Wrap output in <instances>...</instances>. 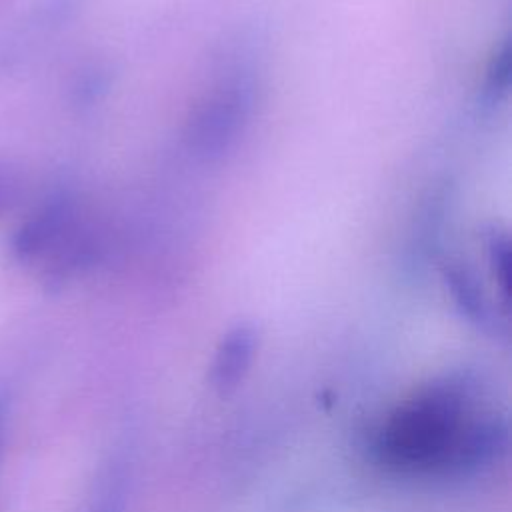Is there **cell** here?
Returning <instances> with one entry per match:
<instances>
[{
  "instance_id": "cell-6",
  "label": "cell",
  "mask_w": 512,
  "mask_h": 512,
  "mask_svg": "<svg viewBox=\"0 0 512 512\" xmlns=\"http://www.w3.org/2000/svg\"><path fill=\"white\" fill-rule=\"evenodd\" d=\"M126 498V474L122 464H110L100 476L88 512H122Z\"/></svg>"
},
{
  "instance_id": "cell-1",
  "label": "cell",
  "mask_w": 512,
  "mask_h": 512,
  "mask_svg": "<svg viewBox=\"0 0 512 512\" xmlns=\"http://www.w3.org/2000/svg\"><path fill=\"white\" fill-rule=\"evenodd\" d=\"M506 448V422L472 372L444 374L400 404L378 436L382 460L408 474L466 476Z\"/></svg>"
},
{
  "instance_id": "cell-2",
  "label": "cell",
  "mask_w": 512,
  "mask_h": 512,
  "mask_svg": "<svg viewBox=\"0 0 512 512\" xmlns=\"http://www.w3.org/2000/svg\"><path fill=\"white\" fill-rule=\"evenodd\" d=\"M12 254L42 278L64 280L94 260L96 232L72 196L56 194L20 222Z\"/></svg>"
},
{
  "instance_id": "cell-10",
  "label": "cell",
  "mask_w": 512,
  "mask_h": 512,
  "mask_svg": "<svg viewBox=\"0 0 512 512\" xmlns=\"http://www.w3.org/2000/svg\"><path fill=\"white\" fill-rule=\"evenodd\" d=\"M0 424H2V404H0Z\"/></svg>"
},
{
  "instance_id": "cell-9",
  "label": "cell",
  "mask_w": 512,
  "mask_h": 512,
  "mask_svg": "<svg viewBox=\"0 0 512 512\" xmlns=\"http://www.w3.org/2000/svg\"><path fill=\"white\" fill-rule=\"evenodd\" d=\"M22 196V184L18 176L10 170L0 168V218L10 212Z\"/></svg>"
},
{
  "instance_id": "cell-3",
  "label": "cell",
  "mask_w": 512,
  "mask_h": 512,
  "mask_svg": "<svg viewBox=\"0 0 512 512\" xmlns=\"http://www.w3.org/2000/svg\"><path fill=\"white\" fill-rule=\"evenodd\" d=\"M258 348V332L250 324H236L218 342L210 366V384L218 396H230L250 372Z\"/></svg>"
},
{
  "instance_id": "cell-8",
  "label": "cell",
  "mask_w": 512,
  "mask_h": 512,
  "mask_svg": "<svg viewBox=\"0 0 512 512\" xmlns=\"http://www.w3.org/2000/svg\"><path fill=\"white\" fill-rule=\"evenodd\" d=\"M510 80V46L502 44V48L492 56L488 72H486V86L490 92H504Z\"/></svg>"
},
{
  "instance_id": "cell-7",
  "label": "cell",
  "mask_w": 512,
  "mask_h": 512,
  "mask_svg": "<svg viewBox=\"0 0 512 512\" xmlns=\"http://www.w3.org/2000/svg\"><path fill=\"white\" fill-rule=\"evenodd\" d=\"M488 264L494 276V282L500 288L504 300L510 294V246L504 234H492L488 240Z\"/></svg>"
},
{
  "instance_id": "cell-5",
  "label": "cell",
  "mask_w": 512,
  "mask_h": 512,
  "mask_svg": "<svg viewBox=\"0 0 512 512\" xmlns=\"http://www.w3.org/2000/svg\"><path fill=\"white\" fill-rule=\"evenodd\" d=\"M444 280H446L452 300H454L456 308L462 312V316L470 324H474L478 330L494 334L498 330L496 312H494L486 292L482 290L480 282L476 280V276L470 270H466L464 266L454 264L444 270Z\"/></svg>"
},
{
  "instance_id": "cell-4",
  "label": "cell",
  "mask_w": 512,
  "mask_h": 512,
  "mask_svg": "<svg viewBox=\"0 0 512 512\" xmlns=\"http://www.w3.org/2000/svg\"><path fill=\"white\" fill-rule=\"evenodd\" d=\"M246 114V94L238 84L224 86L220 92L206 102L194 122L192 140L202 150H218L226 146V140L232 138Z\"/></svg>"
}]
</instances>
